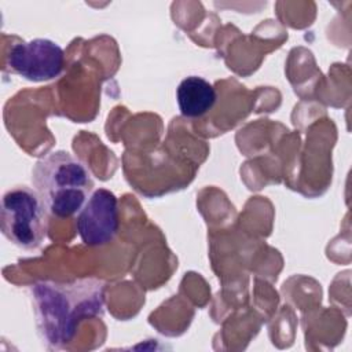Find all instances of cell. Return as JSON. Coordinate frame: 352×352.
<instances>
[{
    "label": "cell",
    "mask_w": 352,
    "mask_h": 352,
    "mask_svg": "<svg viewBox=\"0 0 352 352\" xmlns=\"http://www.w3.org/2000/svg\"><path fill=\"white\" fill-rule=\"evenodd\" d=\"M7 66L28 81H51L63 72L65 52L60 45L48 38L21 41L8 50Z\"/></svg>",
    "instance_id": "277c9868"
},
{
    "label": "cell",
    "mask_w": 352,
    "mask_h": 352,
    "mask_svg": "<svg viewBox=\"0 0 352 352\" xmlns=\"http://www.w3.org/2000/svg\"><path fill=\"white\" fill-rule=\"evenodd\" d=\"M30 296L40 338L59 349L73 340L84 319L103 314L104 285L98 279L38 282L32 285Z\"/></svg>",
    "instance_id": "6da1fadb"
},
{
    "label": "cell",
    "mask_w": 352,
    "mask_h": 352,
    "mask_svg": "<svg viewBox=\"0 0 352 352\" xmlns=\"http://www.w3.org/2000/svg\"><path fill=\"white\" fill-rule=\"evenodd\" d=\"M0 221L3 235L21 249H38L47 238L48 210L32 187L15 186L3 194Z\"/></svg>",
    "instance_id": "3957f363"
},
{
    "label": "cell",
    "mask_w": 352,
    "mask_h": 352,
    "mask_svg": "<svg viewBox=\"0 0 352 352\" xmlns=\"http://www.w3.org/2000/svg\"><path fill=\"white\" fill-rule=\"evenodd\" d=\"M81 241L91 248L110 243L120 228L118 199L107 188L92 191L76 220Z\"/></svg>",
    "instance_id": "5b68a950"
},
{
    "label": "cell",
    "mask_w": 352,
    "mask_h": 352,
    "mask_svg": "<svg viewBox=\"0 0 352 352\" xmlns=\"http://www.w3.org/2000/svg\"><path fill=\"white\" fill-rule=\"evenodd\" d=\"M176 100L182 116L198 118L205 116L217 100L214 87L199 76H188L176 88Z\"/></svg>",
    "instance_id": "8992f818"
},
{
    "label": "cell",
    "mask_w": 352,
    "mask_h": 352,
    "mask_svg": "<svg viewBox=\"0 0 352 352\" xmlns=\"http://www.w3.org/2000/svg\"><path fill=\"white\" fill-rule=\"evenodd\" d=\"M32 183L48 213L59 219L78 213L94 191L91 172L66 150L40 158L33 166Z\"/></svg>",
    "instance_id": "7a4b0ae2"
}]
</instances>
